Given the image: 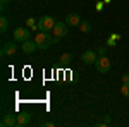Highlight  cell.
Here are the masks:
<instances>
[{"label": "cell", "instance_id": "obj_1", "mask_svg": "<svg viewBox=\"0 0 129 127\" xmlns=\"http://www.w3.org/2000/svg\"><path fill=\"white\" fill-rule=\"evenodd\" d=\"M52 34L47 33V31H40V33H36V45H38V50H47L50 48L52 45H53V41H52Z\"/></svg>", "mask_w": 129, "mask_h": 127}, {"label": "cell", "instance_id": "obj_2", "mask_svg": "<svg viewBox=\"0 0 129 127\" xmlns=\"http://www.w3.org/2000/svg\"><path fill=\"white\" fill-rule=\"evenodd\" d=\"M55 22H57V21L53 19L52 16H43V17H40V19H38V29H40V31H47V33H50V31L53 29Z\"/></svg>", "mask_w": 129, "mask_h": 127}, {"label": "cell", "instance_id": "obj_3", "mask_svg": "<svg viewBox=\"0 0 129 127\" xmlns=\"http://www.w3.org/2000/svg\"><path fill=\"white\" fill-rule=\"evenodd\" d=\"M110 67H112V64H110V60L105 55H100L98 59H96V62H95V69L98 72H102V74H107L110 70Z\"/></svg>", "mask_w": 129, "mask_h": 127}, {"label": "cell", "instance_id": "obj_4", "mask_svg": "<svg viewBox=\"0 0 129 127\" xmlns=\"http://www.w3.org/2000/svg\"><path fill=\"white\" fill-rule=\"evenodd\" d=\"M29 29H26V28H16L14 29V41H21V43H24V41H28L29 39Z\"/></svg>", "mask_w": 129, "mask_h": 127}, {"label": "cell", "instance_id": "obj_5", "mask_svg": "<svg viewBox=\"0 0 129 127\" xmlns=\"http://www.w3.org/2000/svg\"><path fill=\"white\" fill-rule=\"evenodd\" d=\"M52 34H53V36H59V38L67 36V34H69L67 24H66V22H55V26H53V29H52Z\"/></svg>", "mask_w": 129, "mask_h": 127}, {"label": "cell", "instance_id": "obj_6", "mask_svg": "<svg viewBox=\"0 0 129 127\" xmlns=\"http://www.w3.org/2000/svg\"><path fill=\"white\" fill-rule=\"evenodd\" d=\"M98 59V55H96V52H93V50H86L83 55H81V60L86 64V65H91V64H95Z\"/></svg>", "mask_w": 129, "mask_h": 127}, {"label": "cell", "instance_id": "obj_7", "mask_svg": "<svg viewBox=\"0 0 129 127\" xmlns=\"http://www.w3.org/2000/svg\"><path fill=\"white\" fill-rule=\"evenodd\" d=\"M0 125H2V127H14V125H17V115H12V113L4 115L2 122H0Z\"/></svg>", "mask_w": 129, "mask_h": 127}, {"label": "cell", "instance_id": "obj_8", "mask_svg": "<svg viewBox=\"0 0 129 127\" xmlns=\"http://www.w3.org/2000/svg\"><path fill=\"white\" fill-rule=\"evenodd\" d=\"M21 48H22V52H24L26 55H31L33 52H36V50H38V45H36V41L28 39V41H24V43L21 45Z\"/></svg>", "mask_w": 129, "mask_h": 127}, {"label": "cell", "instance_id": "obj_9", "mask_svg": "<svg viewBox=\"0 0 129 127\" xmlns=\"http://www.w3.org/2000/svg\"><path fill=\"white\" fill-rule=\"evenodd\" d=\"M17 52V45L12 41V43H5L4 47H2V55L4 57H10V55H14Z\"/></svg>", "mask_w": 129, "mask_h": 127}, {"label": "cell", "instance_id": "obj_10", "mask_svg": "<svg viewBox=\"0 0 129 127\" xmlns=\"http://www.w3.org/2000/svg\"><path fill=\"white\" fill-rule=\"evenodd\" d=\"M81 21L83 19H81L78 14H69V16L66 17V24H67V26H79Z\"/></svg>", "mask_w": 129, "mask_h": 127}, {"label": "cell", "instance_id": "obj_11", "mask_svg": "<svg viewBox=\"0 0 129 127\" xmlns=\"http://www.w3.org/2000/svg\"><path fill=\"white\" fill-rule=\"evenodd\" d=\"M29 118H31V115L28 112L19 113V115H17V125H28V124H29Z\"/></svg>", "mask_w": 129, "mask_h": 127}, {"label": "cell", "instance_id": "obj_12", "mask_svg": "<svg viewBox=\"0 0 129 127\" xmlns=\"http://www.w3.org/2000/svg\"><path fill=\"white\" fill-rule=\"evenodd\" d=\"M7 29H9V19L5 16H2L0 17V33H5Z\"/></svg>", "mask_w": 129, "mask_h": 127}, {"label": "cell", "instance_id": "obj_13", "mask_svg": "<svg viewBox=\"0 0 129 127\" xmlns=\"http://www.w3.org/2000/svg\"><path fill=\"white\" fill-rule=\"evenodd\" d=\"M79 31L81 33H91V24H89L88 21H81V24H79Z\"/></svg>", "mask_w": 129, "mask_h": 127}, {"label": "cell", "instance_id": "obj_14", "mask_svg": "<svg viewBox=\"0 0 129 127\" xmlns=\"http://www.w3.org/2000/svg\"><path fill=\"white\" fill-rule=\"evenodd\" d=\"M120 95L129 98V82H122V86H120Z\"/></svg>", "mask_w": 129, "mask_h": 127}, {"label": "cell", "instance_id": "obj_15", "mask_svg": "<svg viewBox=\"0 0 129 127\" xmlns=\"http://www.w3.org/2000/svg\"><path fill=\"white\" fill-rule=\"evenodd\" d=\"M71 60H72V53H62V57H60L62 64H69Z\"/></svg>", "mask_w": 129, "mask_h": 127}, {"label": "cell", "instance_id": "obj_16", "mask_svg": "<svg viewBox=\"0 0 129 127\" xmlns=\"http://www.w3.org/2000/svg\"><path fill=\"white\" fill-rule=\"evenodd\" d=\"M26 24H28V28L36 26V24H35V17H28V19H26Z\"/></svg>", "mask_w": 129, "mask_h": 127}, {"label": "cell", "instance_id": "obj_17", "mask_svg": "<svg viewBox=\"0 0 129 127\" xmlns=\"http://www.w3.org/2000/svg\"><path fill=\"white\" fill-rule=\"evenodd\" d=\"M122 82H129V74H122Z\"/></svg>", "mask_w": 129, "mask_h": 127}, {"label": "cell", "instance_id": "obj_18", "mask_svg": "<svg viewBox=\"0 0 129 127\" xmlns=\"http://www.w3.org/2000/svg\"><path fill=\"white\" fill-rule=\"evenodd\" d=\"M96 53H100V55H103V53H105V47H102V48H98V52H96Z\"/></svg>", "mask_w": 129, "mask_h": 127}, {"label": "cell", "instance_id": "obj_19", "mask_svg": "<svg viewBox=\"0 0 129 127\" xmlns=\"http://www.w3.org/2000/svg\"><path fill=\"white\" fill-rule=\"evenodd\" d=\"M0 2H2V9H4V7H5V4H9L10 0H0Z\"/></svg>", "mask_w": 129, "mask_h": 127}]
</instances>
